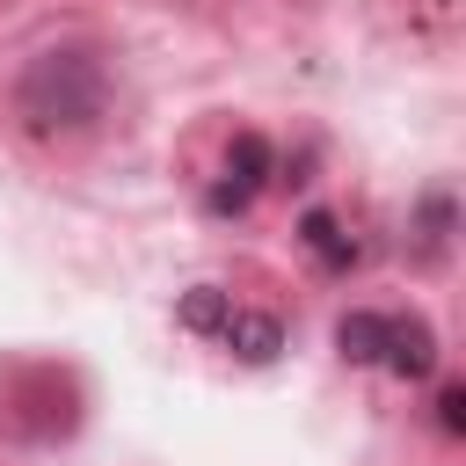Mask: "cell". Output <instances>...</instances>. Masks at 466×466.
<instances>
[{
    "mask_svg": "<svg viewBox=\"0 0 466 466\" xmlns=\"http://www.w3.org/2000/svg\"><path fill=\"white\" fill-rule=\"evenodd\" d=\"M15 109H22V124L29 131H87L95 116H102V66L87 58V51H44L29 73H22V87H15Z\"/></svg>",
    "mask_w": 466,
    "mask_h": 466,
    "instance_id": "1",
    "label": "cell"
},
{
    "mask_svg": "<svg viewBox=\"0 0 466 466\" xmlns=\"http://www.w3.org/2000/svg\"><path fill=\"white\" fill-rule=\"evenodd\" d=\"M335 350L350 364H386L393 379H430L437 371V335L415 313H342Z\"/></svg>",
    "mask_w": 466,
    "mask_h": 466,
    "instance_id": "2",
    "label": "cell"
},
{
    "mask_svg": "<svg viewBox=\"0 0 466 466\" xmlns=\"http://www.w3.org/2000/svg\"><path fill=\"white\" fill-rule=\"evenodd\" d=\"M262 182H269V138L240 131L233 153H226V182L211 189V211H248V197H255Z\"/></svg>",
    "mask_w": 466,
    "mask_h": 466,
    "instance_id": "3",
    "label": "cell"
},
{
    "mask_svg": "<svg viewBox=\"0 0 466 466\" xmlns=\"http://www.w3.org/2000/svg\"><path fill=\"white\" fill-rule=\"evenodd\" d=\"M218 335H226L248 364H269V357H277V342H284V328H277L269 313H226V328H218Z\"/></svg>",
    "mask_w": 466,
    "mask_h": 466,
    "instance_id": "4",
    "label": "cell"
},
{
    "mask_svg": "<svg viewBox=\"0 0 466 466\" xmlns=\"http://www.w3.org/2000/svg\"><path fill=\"white\" fill-rule=\"evenodd\" d=\"M306 248H313L328 269H350V262H357V240H350L328 211H306Z\"/></svg>",
    "mask_w": 466,
    "mask_h": 466,
    "instance_id": "5",
    "label": "cell"
},
{
    "mask_svg": "<svg viewBox=\"0 0 466 466\" xmlns=\"http://www.w3.org/2000/svg\"><path fill=\"white\" fill-rule=\"evenodd\" d=\"M226 313H233V306H226L211 284H197V291L182 299V328H197V335H218V328H226Z\"/></svg>",
    "mask_w": 466,
    "mask_h": 466,
    "instance_id": "6",
    "label": "cell"
},
{
    "mask_svg": "<svg viewBox=\"0 0 466 466\" xmlns=\"http://www.w3.org/2000/svg\"><path fill=\"white\" fill-rule=\"evenodd\" d=\"M437 408H444V430H466V393H459V386H444Z\"/></svg>",
    "mask_w": 466,
    "mask_h": 466,
    "instance_id": "7",
    "label": "cell"
}]
</instances>
